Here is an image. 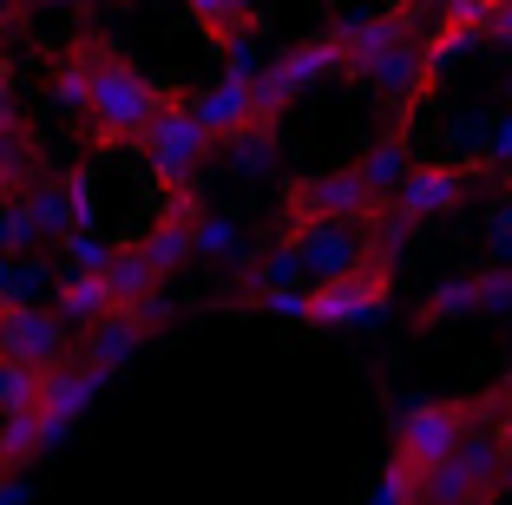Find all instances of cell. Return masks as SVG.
Listing matches in <instances>:
<instances>
[{"label": "cell", "instance_id": "cell-1", "mask_svg": "<svg viewBox=\"0 0 512 505\" xmlns=\"http://www.w3.org/2000/svg\"><path fill=\"white\" fill-rule=\"evenodd\" d=\"M171 99V86H158V79H145L132 60H125L112 40H99L92 33V73H86V132L92 145H138L145 138V125L158 119V105Z\"/></svg>", "mask_w": 512, "mask_h": 505}, {"label": "cell", "instance_id": "cell-2", "mask_svg": "<svg viewBox=\"0 0 512 505\" xmlns=\"http://www.w3.org/2000/svg\"><path fill=\"white\" fill-rule=\"evenodd\" d=\"M486 414H493V394H480V401H421V407H407V414L394 420L388 460L427 479L440 460H453V446L480 433Z\"/></svg>", "mask_w": 512, "mask_h": 505}, {"label": "cell", "instance_id": "cell-3", "mask_svg": "<svg viewBox=\"0 0 512 505\" xmlns=\"http://www.w3.org/2000/svg\"><path fill=\"white\" fill-rule=\"evenodd\" d=\"M322 79H342V46L329 40V27L309 33V40H296V46H283V53H276V60L250 79L256 125H270V132H276V119H283L302 92H316Z\"/></svg>", "mask_w": 512, "mask_h": 505}, {"label": "cell", "instance_id": "cell-4", "mask_svg": "<svg viewBox=\"0 0 512 505\" xmlns=\"http://www.w3.org/2000/svg\"><path fill=\"white\" fill-rule=\"evenodd\" d=\"M138 151H145L151 178H158V191H165V197H184V191H197V171H204V158H211V138L197 132V119H191V99H184V92H171V99L158 105V119L145 125Z\"/></svg>", "mask_w": 512, "mask_h": 505}, {"label": "cell", "instance_id": "cell-5", "mask_svg": "<svg viewBox=\"0 0 512 505\" xmlns=\"http://www.w3.org/2000/svg\"><path fill=\"white\" fill-rule=\"evenodd\" d=\"M388 204L362 191L355 171H309V178H283V230H309V223H348V230H375Z\"/></svg>", "mask_w": 512, "mask_h": 505}, {"label": "cell", "instance_id": "cell-6", "mask_svg": "<svg viewBox=\"0 0 512 505\" xmlns=\"http://www.w3.org/2000/svg\"><path fill=\"white\" fill-rule=\"evenodd\" d=\"M394 302V263L375 256L368 269L342 276V283H316L302 296V322L309 328H362V322H381Z\"/></svg>", "mask_w": 512, "mask_h": 505}, {"label": "cell", "instance_id": "cell-7", "mask_svg": "<svg viewBox=\"0 0 512 505\" xmlns=\"http://www.w3.org/2000/svg\"><path fill=\"white\" fill-rule=\"evenodd\" d=\"M421 33V14L407 0H388V7H368V14H342L329 27V40L342 46V79H368L394 46H407Z\"/></svg>", "mask_w": 512, "mask_h": 505}, {"label": "cell", "instance_id": "cell-8", "mask_svg": "<svg viewBox=\"0 0 512 505\" xmlns=\"http://www.w3.org/2000/svg\"><path fill=\"white\" fill-rule=\"evenodd\" d=\"M73 355V335L60 328V315L40 309V302H0V361L7 368L46 374Z\"/></svg>", "mask_w": 512, "mask_h": 505}, {"label": "cell", "instance_id": "cell-9", "mask_svg": "<svg viewBox=\"0 0 512 505\" xmlns=\"http://www.w3.org/2000/svg\"><path fill=\"white\" fill-rule=\"evenodd\" d=\"M473 184H480V171H473L467 158H434V164H414L401 178V191L388 197V210L414 230V223L427 217H447V210H460L473 197Z\"/></svg>", "mask_w": 512, "mask_h": 505}, {"label": "cell", "instance_id": "cell-10", "mask_svg": "<svg viewBox=\"0 0 512 505\" xmlns=\"http://www.w3.org/2000/svg\"><path fill=\"white\" fill-rule=\"evenodd\" d=\"M283 237L296 243V263H302V276H309V289L316 283H342V276L368 269L375 256H388V250H375L368 230H348V223H309V230H283Z\"/></svg>", "mask_w": 512, "mask_h": 505}, {"label": "cell", "instance_id": "cell-11", "mask_svg": "<svg viewBox=\"0 0 512 505\" xmlns=\"http://www.w3.org/2000/svg\"><path fill=\"white\" fill-rule=\"evenodd\" d=\"M99 387H106V374H92L79 355H66L60 368H46V374H40V394H33V420H40V440H46V446H60L66 433L79 427V414L99 401Z\"/></svg>", "mask_w": 512, "mask_h": 505}, {"label": "cell", "instance_id": "cell-12", "mask_svg": "<svg viewBox=\"0 0 512 505\" xmlns=\"http://www.w3.org/2000/svg\"><path fill=\"white\" fill-rule=\"evenodd\" d=\"M165 315H171V302H165V296L138 302V309H112L99 328H86V335H79V361H86L92 374H106V381H112V374H119L125 361H132L138 348L151 342V328L165 322Z\"/></svg>", "mask_w": 512, "mask_h": 505}, {"label": "cell", "instance_id": "cell-13", "mask_svg": "<svg viewBox=\"0 0 512 505\" xmlns=\"http://www.w3.org/2000/svg\"><path fill=\"white\" fill-rule=\"evenodd\" d=\"M197 217H204L197 191L165 197V210H158V217H151V230L138 237V250H145V263H151V276H158V283H171V276L191 263V230H197Z\"/></svg>", "mask_w": 512, "mask_h": 505}, {"label": "cell", "instance_id": "cell-14", "mask_svg": "<svg viewBox=\"0 0 512 505\" xmlns=\"http://www.w3.org/2000/svg\"><path fill=\"white\" fill-rule=\"evenodd\" d=\"M191 119H197V132L211 138V151L217 145H230L237 132H250L256 125V99H250V79H217V86H204V92H191Z\"/></svg>", "mask_w": 512, "mask_h": 505}, {"label": "cell", "instance_id": "cell-15", "mask_svg": "<svg viewBox=\"0 0 512 505\" xmlns=\"http://www.w3.org/2000/svg\"><path fill=\"white\" fill-rule=\"evenodd\" d=\"M184 14L197 20V33H204L217 53H224V46H237V40H256V33L270 27L256 0H184Z\"/></svg>", "mask_w": 512, "mask_h": 505}, {"label": "cell", "instance_id": "cell-16", "mask_svg": "<svg viewBox=\"0 0 512 505\" xmlns=\"http://www.w3.org/2000/svg\"><path fill=\"white\" fill-rule=\"evenodd\" d=\"M348 171L362 178V191L375 197V204H388V197L401 191V178L414 171V145H407V132L394 125V132H388V138H375V145H368L362 158L348 164Z\"/></svg>", "mask_w": 512, "mask_h": 505}, {"label": "cell", "instance_id": "cell-17", "mask_svg": "<svg viewBox=\"0 0 512 505\" xmlns=\"http://www.w3.org/2000/svg\"><path fill=\"white\" fill-rule=\"evenodd\" d=\"M99 283H106L112 309H138V302H151V296H165V283H158V276H151V263H145V250H138V237L112 243L106 269H99Z\"/></svg>", "mask_w": 512, "mask_h": 505}, {"label": "cell", "instance_id": "cell-18", "mask_svg": "<svg viewBox=\"0 0 512 505\" xmlns=\"http://www.w3.org/2000/svg\"><path fill=\"white\" fill-rule=\"evenodd\" d=\"M53 315H60V328L66 335H86V328H99L112 315V296H106V283L99 276H60L53 283Z\"/></svg>", "mask_w": 512, "mask_h": 505}, {"label": "cell", "instance_id": "cell-19", "mask_svg": "<svg viewBox=\"0 0 512 505\" xmlns=\"http://www.w3.org/2000/svg\"><path fill=\"white\" fill-rule=\"evenodd\" d=\"M46 171H40V145H33L27 125H14V132H0V197H20L33 191Z\"/></svg>", "mask_w": 512, "mask_h": 505}, {"label": "cell", "instance_id": "cell-20", "mask_svg": "<svg viewBox=\"0 0 512 505\" xmlns=\"http://www.w3.org/2000/svg\"><path fill=\"white\" fill-rule=\"evenodd\" d=\"M86 73H92V33H79V40L60 46V60H53V99L66 105V112H86Z\"/></svg>", "mask_w": 512, "mask_h": 505}, {"label": "cell", "instance_id": "cell-21", "mask_svg": "<svg viewBox=\"0 0 512 505\" xmlns=\"http://www.w3.org/2000/svg\"><path fill=\"white\" fill-rule=\"evenodd\" d=\"M460 315H473V269L467 276H447V283H434L421 296V309H414V328H440V322H460Z\"/></svg>", "mask_w": 512, "mask_h": 505}, {"label": "cell", "instance_id": "cell-22", "mask_svg": "<svg viewBox=\"0 0 512 505\" xmlns=\"http://www.w3.org/2000/svg\"><path fill=\"white\" fill-rule=\"evenodd\" d=\"M480 256H486V269H512V184L493 197V210L480 223Z\"/></svg>", "mask_w": 512, "mask_h": 505}, {"label": "cell", "instance_id": "cell-23", "mask_svg": "<svg viewBox=\"0 0 512 505\" xmlns=\"http://www.w3.org/2000/svg\"><path fill=\"white\" fill-rule=\"evenodd\" d=\"M230 164H237V178L270 171V164H276V132H270V125H250V132H237V138H230Z\"/></svg>", "mask_w": 512, "mask_h": 505}, {"label": "cell", "instance_id": "cell-24", "mask_svg": "<svg viewBox=\"0 0 512 505\" xmlns=\"http://www.w3.org/2000/svg\"><path fill=\"white\" fill-rule=\"evenodd\" d=\"M33 243H40V230H33L27 204L20 197H0V256H27Z\"/></svg>", "mask_w": 512, "mask_h": 505}, {"label": "cell", "instance_id": "cell-25", "mask_svg": "<svg viewBox=\"0 0 512 505\" xmlns=\"http://www.w3.org/2000/svg\"><path fill=\"white\" fill-rule=\"evenodd\" d=\"M473 315H512V269H473Z\"/></svg>", "mask_w": 512, "mask_h": 505}, {"label": "cell", "instance_id": "cell-26", "mask_svg": "<svg viewBox=\"0 0 512 505\" xmlns=\"http://www.w3.org/2000/svg\"><path fill=\"white\" fill-rule=\"evenodd\" d=\"M33 394H40V374L7 368V361H0V420H7V414H27Z\"/></svg>", "mask_w": 512, "mask_h": 505}, {"label": "cell", "instance_id": "cell-27", "mask_svg": "<svg viewBox=\"0 0 512 505\" xmlns=\"http://www.w3.org/2000/svg\"><path fill=\"white\" fill-rule=\"evenodd\" d=\"M375 505H421V473L381 460V486H375Z\"/></svg>", "mask_w": 512, "mask_h": 505}, {"label": "cell", "instance_id": "cell-28", "mask_svg": "<svg viewBox=\"0 0 512 505\" xmlns=\"http://www.w3.org/2000/svg\"><path fill=\"white\" fill-rule=\"evenodd\" d=\"M20 125V105H14V66L0 60V132H14Z\"/></svg>", "mask_w": 512, "mask_h": 505}, {"label": "cell", "instance_id": "cell-29", "mask_svg": "<svg viewBox=\"0 0 512 505\" xmlns=\"http://www.w3.org/2000/svg\"><path fill=\"white\" fill-rule=\"evenodd\" d=\"M486 40H493V46H506V53H512V0H499L493 14H486Z\"/></svg>", "mask_w": 512, "mask_h": 505}, {"label": "cell", "instance_id": "cell-30", "mask_svg": "<svg viewBox=\"0 0 512 505\" xmlns=\"http://www.w3.org/2000/svg\"><path fill=\"white\" fill-rule=\"evenodd\" d=\"M27 27V0H0V33H20Z\"/></svg>", "mask_w": 512, "mask_h": 505}, {"label": "cell", "instance_id": "cell-31", "mask_svg": "<svg viewBox=\"0 0 512 505\" xmlns=\"http://www.w3.org/2000/svg\"><path fill=\"white\" fill-rule=\"evenodd\" d=\"M486 492H493L499 505H512V460H499V473H493V486H486Z\"/></svg>", "mask_w": 512, "mask_h": 505}, {"label": "cell", "instance_id": "cell-32", "mask_svg": "<svg viewBox=\"0 0 512 505\" xmlns=\"http://www.w3.org/2000/svg\"><path fill=\"white\" fill-rule=\"evenodd\" d=\"M27 7H66V14H86L92 0H27Z\"/></svg>", "mask_w": 512, "mask_h": 505}, {"label": "cell", "instance_id": "cell-33", "mask_svg": "<svg viewBox=\"0 0 512 505\" xmlns=\"http://www.w3.org/2000/svg\"><path fill=\"white\" fill-rule=\"evenodd\" d=\"M506 407H512V374H506V381L493 387V414H506Z\"/></svg>", "mask_w": 512, "mask_h": 505}, {"label": "cell", "instance_id": "cell-34", "mask_svg": "<svg viewBox=\"0 0 512 505\" xmlns=\"http://www.w3.org/2000/svg\"><path fill=\"white\" fill-rule=\"evenodd\" d=\"M407 7H414V14L427 20V14H440V7H447V0H407Z\"/></svg>", "mask_w": 512, "mask_h": 505}, {"label": "cell", "instance_id": "cell-35", "mask_svg": "<svg viewBox=\"0 0 512 505\" xmlns=\"http://www.w3.org/2000/svg\"><path fill=\"white\" fill-rule=\"evenodd\" d=\"M473 505H499V499H493V492H480V499H473Z\"/></svg>", "mask_w": 512, "mask_h": 505}, {"label": "cell", "instance_id": "cell-36", "mask_svg": "<svg viewBox=\"0 0 512 505\" xmlns=\"http://www.w3.org/2000/svg\"><path fill=\"white\" fill-rule=\"evenodd\" d=\"M480 7H486V14H493V7H499V0H480Z\"/></svg>", "mask_w": 512, "mask_h": 505}]
</instances>
